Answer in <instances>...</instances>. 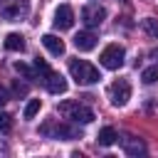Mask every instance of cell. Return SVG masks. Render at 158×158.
<instances>
[{
  "mask_svg": "<svg viewBox=\"0 0 158 158\" xmlns=\"http://www.w3.org/2000/svg\"><path fill=\"white\" fill-rule=\"evenodd\" d=\"M7 99H10V94H7V89L0 84V106H5V104H7Z\"/></svg>",
  "mask_w": 158,
  "mask_h": 158,
  "instance_id": "obj_22",
  "label": "cell"
},
{
  "mask_svg": "<svg viewBox=\"0 0 158 158\" xmlns=\"http://www.w3.org/2000/svg\"><path fill=\"white\" fill-rule=\"evenodd\" d=\"M109 99L114 106H123L128 99H131V84L126 79H116L111 86H109Z\"/></svg>",
  "mask_w": 158,
  "mask_h": 158,
  "instance_id": "obj_6",
  "label": "cell"
},
{
  "mask_svg": "<svg viewBox=\"0 0 158 158\" xmlns=\"http://www.w3.org/2000/svg\"><path fill=\"white\" fill-rule=\"evenodd\" d=\"M59 114L72 118V121H77V123H91L94 121V111L89 106L79 104V101H62L59 104Z\"/></svg>",
  "mask_w": 158,
  "mask_h": 158,
  "instance_id": "obj_2",
  "label": "cell"
},
{
  "mask_svg": "<svg viewBox=\"0 0 158 158\" xmlns=\"http://www.w3.org/2000/svg\"><path fill=\"white\" fill-rule=\"evenodd\" d=\"M5 49H10V52H22V49H25V37L17 35V32H10V35L5 37Z\"/></svg>",
  "mask_w": 158,
  "mask_h": 158,
  "instance_id": "obj_13",
  "label": "cell"
},
{
  "mask_svg": "<svg viewBox=\"0 0 158 158\" xmlns=\"http://www.w3.org/2000/svg\"><path fill=\"white\" fill-rule=\"evenodd\" d=\"M104 17H106V10L101 5H84L81 7V20L86 27H99L104 22Z\"/></svg>",
  "mask_w": 158,
  "mask_h": 158,
  "instance_id": "obj_7",
  "label": "cell"
},
{
  "mask_svg": "<svg viewBox=\"0 0 158 158\" xmlns=\"http://www.w3.org/2000/svg\"><path fill=\"white\" fill-rule=\"evenodd\" d=\"M44 136H52V138H81V131L77 126H69V123H59V121H49L40 128Z\"/></svg>",
  "mask_w": 158,
  "mask_h": 158,
  "instance_id": "obj_5",
  "label": "cell"
},
{
  "mask_svg": "<svg viewBox=\"0 0 158 158\" xmlns=\"http://www.w3.org/2000/svg\"><path fill=\"white\" fill-rule=\"evenodd\" d=\"M35 72H37V77H40V79H44L52 69H49V64H47L44 59H40V57H37V59H35Z\"/></svg>",
  "mask_w": 158,
  "mask_h": 158,
  "instance_id": "obj_19",
  "label": "cell"
},
{
  "mask_svg": "<svg viewBox=\"0 0 158 158\" xmlns=\"http://www.w3.org/2000/svg\"><path fill=\"white\" fill-rule=\"evenodd\" d=\"M15 69L25 77V79H37V72H35V67H27L25 62H15Z\"/></svg>",
  "mask_w": 158,
  "mask_h": 158,
  "instance_id": "obj_17",
  "label": "cell"
},
{
  "mask_svg": "<svg viewBox=\"0 0 158 158\" xmlns=\"http://www.w3.org/2000/svg\"><path fill=\"white\" fill-rule=\"evenodd\" d=\"M42 44H44V47H47V52H49V54H54V57L64 54V42H62L57 35H42Z\"/></svg>",
  "mask_w": 158,
  "mask_h": 158,
  "instance_id": "obj_12",
  "label": "cell"
},
{
  "mask_svg": "<svg viewBox=\"0 0 158 158\" xmlns=\"http://www.w3.org/2000/svg\"><path fill=\"white\" fill-rule=\"evenodd\" d=\"M141 79H143V84H156V81H158V64H153V67L143 69Z\"/></svg>",
  "mask_w": 158,
  "mask_h": 158,
  "instance_id": "obj_16",
  "label": "cell"
},
{
  "mask_svg": "<svg viewBox=\"0 0 158 158\" xmlns=\"http://www.w3.org/2000/svg\"><path fill=\"white\" fill-rule=\"evenodd\" d=\"M123 57H126V49H123L121 44L111 42V44H106V47L101 49L99 62H101V67H106V69H118V67H123Z\"/></svg>",
  "mask_w": 158,
  "mask_h": 158,
  "instance_id": "obj_3",
  "label": "cell"
},
{
  "mask_svg": "<svg viewBox=\"0 0 158 158\" xmlns=\"http://www.w3.org/2000/svg\"><path fill=\"white\" fill-rule=\"evenodd\" d=\"M42 81H44V89H47L49 94H64V91H67V81H64V77L57 74V72H49Z\"/></svg>",
  "mask_w": 158,
  "mask_h": 158,
  "instance_id": "obj_9",
  "label": "cell"
},
{
  "mask_svg": "<svg viewBox=\"0 0 158 158\" xmlns=\"http://www.w3.org/2000/svg\"><path fill=\"white\" fill-rule=\"evenodd\" d=\"M74 25V12L69 5H59L57 12H54V27L57 30H69Z\"/></svg>",
  "mask_w": 158,
  "mask_h": 158,
  "instance_id": "obj_8",
  "label": "cell"
},
{
  "mask_svg": "<svg viewBox=\"0 0 158 158\" xmlns=\"http://www.w3.org/2000/svg\"><path fill=\"white\" fill-rule=\"evenodd\" d=\"M121 146H123V151L128 156H143L146 153V143L141 138H136V136H123L121 138Z\"/></svg>",
  "mask_w": 158,
  "mask_h": 158,
  "instance_id": "obj_11",
  "label": "cell"
},
{
  "mask_svg": "<svg viewBox=\"0 0 158 158\" xmlns=\"http://www.w3.org/2000/svg\"><path fill=\"white\" fill-rule=\"evenodd\" d=\"M151 59H156V62H158V49H153V52H151Z\"/></svg>",
  "mask_w": 158,
  "mask_h": 158,
  "instance_id": "obj_23",
  "label": "cell"
},
{
  "mask_svg": "<svg viewBox=\"0 0 158 158\" xmlns=\"http://www.w3.org/2000/svg\"><path fill=\"white\" fill-rule=\"evenodd\" d=\"M10 128H12V116L0 111V133H10Z\"/></svg>",
  "mask_w": 158,
  "mask_h": 158,
  "instance_id": "obj_20",
  "label": "cell"
},
{
  "mask_svg": "<svg viewBox=\"0 0 158 158\" xmlns=\"http://www.w3.org/2000/svg\"><path fill=\"white\" fill-rule=\"evenodd\" d=\"M69 74H72V79H74L77 84H84V86L96 84V81L101 79L99 69H96L94 64L84 62V59H69Z\"/></svg>",
  "mask_w": 158,
  "mask_h": 158,
  "instance_id": "obj_1",
  "label": "cell"
},
{
  "mask_svg": "<svg viewBox=\"0 0 158 158\" xmlns=\"http://www.w3.org/2000/svg\"><path fill=\"white\" fill-rule=\"evenodd\" d=\"M74 47L79 49V52H89V49H94L96 47V35L94 32H77L74 35Z\"/></svg>",
  "mask_w": 158,
  "mask_h": 158,
  "instance_id": "obj_10",
  "label": "cell"
},
{
  "mask_svg": "<svg viewBox=\"0 0 158 158\" xmlns=\"http://www.w3.org/2000/svg\"><path fill=\"white\" fill-rule=\"evenodd\" d=\"M116 138H118V133H116L111 126H106V128L99 131V146H114Z\"/></svg>",
  "mask_w": 158,
  "mask_h": 158,
  "instance_id": "obj_14",
  "label": "cell"
},
{
  "mask_svg": "<svg viewBox=\"0 0 158 158\" xmlns=\"http://www.w3.org/2000/svg\"><path fill=\"white\" fill-rule=\"evenodd\" d=\"M30 12V2L27 0H0V17L5 20H22Z\"/></svg>",
  "mask_w": 158,
  "mask_h": 158,
  "instance_id": "obj_4",
  "label": "cell"
},
{
  "mask_svg": "<svg viewBox=\"0 0 158 158\" xmlns=\"http://www.w3.org/2000/svg\"><path fill=\"white\" fill-rule=\"evenodd\" d=\"M40 106H42V101H40V99H30V101H27V106H25V118H35V116H37V111H40Z\"/></svg>",
  "mask_w": 158,
  "mask_h": 158,
  "instance_id": "obj_18",
  "label": "cell"
},
{
  "mask_svg": "<svg viewBox=\"0 0 158 158\" xmlns=\"http://www.w3.org/2000/svg\"><path fill=\"white\" fill-rule=\"evenodd\" d=\"M141 27H143V32H146L148 37H156V40H158V20L146 17V20H141Z\"/></svg>",
  "mask_w": 158,
  "mask_h": 158,
  "instance_id": "obj_15",
  "label": "cell"
},
{
  "mask_svg": "<svg viewBox=\"0 0 158 158\" xmlns=\"http://www.w3.org/2000/svg\"><path fill=\"white\" fill-rule=\"evenodd\" d=\"M12 94H15V96H25V94H27V86L20 84V81H15V84H12Z\"/></svg>",
  "mask_w": 158,
  "mask_h": 158,
  "instance_id": "obj_21",
  "label": "cell"
}]
</instances>
